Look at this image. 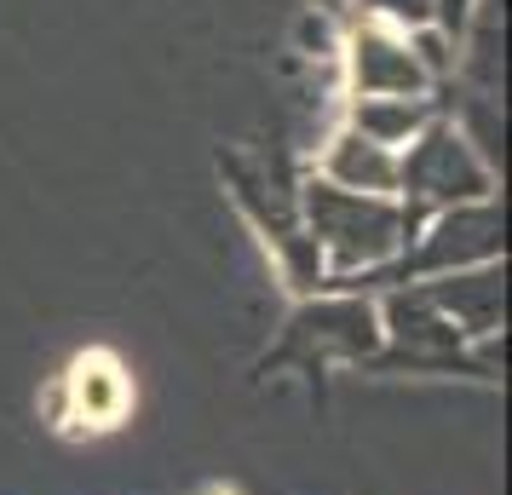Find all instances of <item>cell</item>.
<instances>
[{
  "label": "cell",
  "instance_id": "obj_1",
  "mask_svg": "<svg viewBox=\"0 0 512 495\" xmlns=\"http://www.w3.org/2000/svg\"><path fill=\"white\" fill-rule=\"evenodd\" d=\"M311 242L334 271H374L409 242V219L397 196H351V190H311Z\"/></svg>",
  "mask_w": 512,
  "mask_h": 495
},
{
  "label": "cell",
  "instance_id": "obj_2",
  "mask_svg": "<svg viewBox=\"0 0 512 495\" xmlns=\"http://www.w3.org/2000/svg\"><path fill=\"white\" fill-rule=\"evenodd\" d=\"M397 190L415 208H466L489 196V167L449 127H420L409 150H397Z\"/></svg>",
  "mask_w": 512,
  "mask_h": 495
},
{
  "label": "cell",
  "instance_id": "obj_3",
  "mask_svg": "<svg viewBox=\"0 0 512 495\" xmlns=\"http://www.w3.org/2000/svg\"><path fill=\"white\" fill-rule=\"evenodd\" d=\"M501 248V213L489 202H466V208H443L432 219V231L420 236L415 265L432 277H455V271H478L495 260Z\"/></svg>",
  "mask_w": 512,
  "mask_h": 495
},
{
  "label": "cell",
  "instance_id": "obj_4",
  "mask_svg": "<svg viewBox=\"0 0 512 495\" xmlns=\"http://www.w3.org/2000/svg\"><path fill=\"white\" fill-rule=\"evenodd\" d=\"M294 346H317L334 357H369L380 346V317L363 300H317L294 317Z\"/></svg>",
  "mask_w": 512,
  "mask_h": 495
},
{
  "label": "cell",
  "instance_id": "obj_5",
  "mask_svg": "<svg viewBox=\"0 0 512 495\" xmlns=\"http://www.w3.org/2000/svg\"><path fill=\"white\" fill-rule=\"evenodd\" d=\"M58 403L70 409V421H87V426H116L127 415V403H133V386L121 375L116 357L104 352H87L75 363L64 386H58Z\"/></svg>",
  "mask_w": 512,
  "mask_h": 495
},
{
  "label": "cell",
  "instance_id": "obj_6",
  "mask_svg": "<svg viewBox=\"0 0 512 495\" xmlns=\"http://www.w3.org/2000/svg\"><path fill=\"white\" fill-rule=\"evenodd\" d=\"M323 185L351 190V196H397V150H380L346 127L323 156Z\"/></svg>",
  "mask_w": 512,
  "mask_h": 495
},
{
  "label": "cell",
  "instance_id": "obj_7",
  "mask_svg": "<svg viewBox=\"0 0 512 495\" xmlns=\"http://www.w3.org/2000/svg\"><path fill=\"white\" fill-rule=\"evenodd\" d=\"M426 306L449 317L455 334H489L501 323V277L495 271H455V277H438V288H426L420 294Z\"/></svg>",
  "mask_w": 512,
  "mask_h": 495
},
{
  "label": "cell",
  "instance_id": "obj_8",
  "mask_svg": "<svg viewBox=\"0 0 512 495\" xmlns=\"http://www.w3.org/2000/svg\"><path fill=\"white\" fill-rule=\"evenodd\" d=\"M351 75H357L363 98H420V87H426V64L409 52V41H374V35L357 41Z\"/></svg>",
  "mask_w": 512,
  "mask_h": 495
},
{
  "label": "cell",
  "instance_id": "obj_9",
  "mask_svg": "<svg viewBox=\"0 0 512 495\" xmlns=\"http://www.w3.org/2000/svg\"><path fill=\"white\" fill-rule=\"evenodd\" d=\"M420 121H426L420 98H363L357 116H351V133H363L380 150H403L420 133Z\"/></svg>",
  "mask_w": 512,
  "mask_h": 495
}]
</instances>
